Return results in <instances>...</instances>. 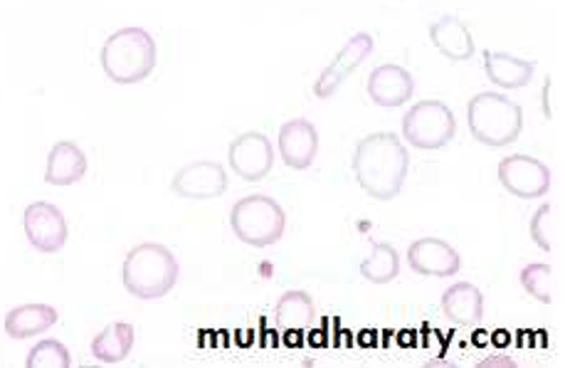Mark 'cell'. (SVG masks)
<instances>
[{
	"label": "cell",
	"instance_id": "6da1fadb",
	"mask_svg": "<svg viewBox=\"0 0 565 368\" xmlns=\"http://www.w3.org/2000/svg\"><path fill=\"white\" fill-rule=\"evenodd\" d=\"M411 156L391 132H375L359 141L353 154L355 181L375 201H393L403 191Z\"/></svg>",
	"mask_w": 565,
	"mask_h": 368
},
{
	"label": "cell",
	"instance_id": "7a4b0ae2",
	"mask_svg": "<svg viewBox=\"0 0 565 368\" xmlns=\"http://www.w3.org/2000/svg\"><path fill=\"white\" fill-rule=\"evenodd\" d=\"M102 70L117 84H139L149 80L159 62L156 40L143 28H121L102 48Z\"/></svg>",
	"mask_w": 565,
	"mask_h": 368
},
{
	"label": "cell",
	"instance_id": "3957f363",
	"mask_svg": "<svg viewBox=\"0 0 565 368\" xmlns=\"http://www.w3.org/2000/svg\"><path fill=\"white\" fill-rule=\"evenodd\" d=\"M178 260L159 243H141L129 250L121 267V282L139 299H161L178 282Z\"/></svg>",
	"mask_w": 565,
	"mask_h": 368
},
{
	"label": "cell",
	"instance_id": "277c9868",
	"mask_svg": "<svg viewBox=\"0 0 565 368\" xmlns=\"http://www.w3.org/2000/svg\"><path fill=\"white\" fill-rule=\"evenodd\" d=\"M467 119L475 139L494 149L514 144L523 129L521 104L497 92H481L469 99Z\"/></svg>",
	"mask_w": 565,
	"mask_h": 368
},
{
	"label": "cell",
	"instance_id": "5b68a950",
	"mask_svg": "<svg viewBox=\"0 0 565 368\" xmlns=\"http://www.w3.org/2000/svg\"><path fill=\"white\" fill-rule=\"evenodd\" d=\"M230 228L249 248H269L285 235L287 215L275 198L245 196L230 210Z\"/></svg>",
	"mask_w": 565,
	"mask_h": 368
},
{
	"label": "cell",
	"instance_id": "8992f818",
	"mask_svg": "<svg viewBox=\"0 0 565 368\" xmlns=\"http://www.w3.org/2000/svg\"><path fill=\"white\" fill-rule=\"evenodd\" d=\"M455 134L457 119L445 102H417L403 117V136L415 146V149H445V146L455 139Z\"/></svg>",
	"mask_w": 565,
	"mask_h": 368
},
{
	"label": "cell",
	"instance_id": "52a82bcc",
	"mask_svg": "<svg viewBox=\"0 0 565 368\" xmlns=\"http://www.w3.org/2000/svg\"><path fill=\"white\" fill-rule=\"evenodd\" d=\"M497 174L501 186L511 196L523 198V201H529V198H543L551 191V168L526 154H514L501 159Z\"/></svg>",
	"mask_w": 565,
	"mask_h": 368
},
{
	"label": "cell",
	"instance_id": "ba28073f",
	"mask_svg": "<svg viewBox=\"0 0 565 368\" xmlns=\"http://www.w3.org/2000/svg\"><path fill=\"white\" fill-rule=\"evenodd\" d=\"M23 228L30 245L45 252V255H55V252L67 245V220L57 206L47 201H35L25 208Z\"/></svg>",
	"mask_w": 565,
	"mask_h": 368
},
{
	"label": "cell",
	"instance_id": "9c48e42d",
	"mask_svg": "<svg viewBox=\"0 0 565 368\" xmlns=\"http://www.w3.org/2000/svg\"><path fill=\"white\" fill-rule=\"evenodd\" d=\"M230 168L247 183L265 181L275 166V149L265 134L247 132L233 139L227 149Z\"/></svg>",
	"mask_w": 565,
	"mask_h": 368
},
{
	"label": "cell",
	"instance_id": "30bf717a",
	"mask_svg": "<svg viewBox=\"0 0 565 368\" xmlns=\"http://www.w3.org/2000/svg\"><path fill=\"white\" fill-rule=\"evenodd\" d=\"M171 188L188 201H213L227 191V174L217 161H193L178 168Z\"/></svg>",
	"mask_w": 565,
	"mask_h": 368
},
{
	"label": "cell",
	"instance_id": "8fae6325",
	"mask_svg": "<svg viewBox=\"0 0 565 368\" xmlns=\"http://www.w3.org/2000/svg\"><path fill=\"white\" fill-rule=\"evenodd\" d=\"M373 52V38L369 33H355L349 38L347 45L339 50V55L333 57L331 65L321 72V77L313 84V94L319 99H329L337 94L343 82L349 80L353 70H359L369 55Z\"/></svg>",
	"mask_w": 565,
	"mask_h": 368
},
{
	"label": "cell",
	"instance_id": "7c38bea8",
	"mask_svg": "<svg viewBox=\"0 0 565 368\" xmlns=\"http://www.w3.org/2000/svg\"><path fill=\"white\" fill-rule=\"evenodd\" d=\"M407 262L423 277H455L462 267L459 252L439 238H420L407 248Z\"/></svg>",
	"mask_w": 565,
	"mask_h": 368
},
{
	"label": "cell",
	"instance_id": "4fadbf2b",
	"mask_svg": "<svg viewBox=\"0 0 565 368\" xmlns=\"http://www.w3.org/2000/svg\"><path fill=\"white\" fill-rule=\"evenodd\" d=\"M319 132L307 119H291L279 129V156L289 168L305 171L317 159Z\"/></svg>",
	"mask_w": 565,
	"mask_h": 368
},
{
	"label": "cell",
	"instance_id": "5bb4252c",
	"mask_svg": "<svg viewBox=\"0 0 565 368\" xmlns=\"http://www.w3.org/2000/svg\"><path fill=\"white\" fill-rule=\"evenodd\" d=\"M369 94L379 107H403V104L413 99L415 80L405 67L388 62V65H379L369 75Z\"/></svg>",
	"mask_w": 565,
	"mask_h": 368
},
{
	"label": "cell",
	"instance_id": "9a60e30c",
	"mask_svg": "<svg viewBox=\"0 0 565 368\" xmlns=\"http://www.w3.org/2000/svg\"><path fill=\"white\" fill-rule=\"evenodd\" d=\"M443 314L455 327H477L484 319V297L472 282H455L443 294Z\"/></svg>",
	"mask_w": 565,
	"mask_h": 368
},
{
	"label": "cell",
	"instance_id": "2e32d148",
	"mask_svg": "<svg viewBox=\"0 0 565 368\" xmlns=\"http://www.w3.org/2000/svg\"><path fill=\"white\" fill-rule=\"evenodd\" d=\"M430 40L447 60L465 62L475 57V38L462 20L455 15H443L435 20L430 28Z\"/></svg>",
	"mask_w": 565,
	"mask_h": 368
},
{
	"label": "cell",
	"instance_id": "e0dca14e",
	"mask_svg": "<svg viewBox=\"0 0 565 368\" xmlns=\"http://www.w3.org/2000/svg\"><path fill=\"white\" fill-rule=\"evenodd\" d=\"M87 156L75 141H60L52 146L45 168V183L50 186H72L85 178Z\"/></svg>",
	"mask_w": 565,
	"mask_h": 368
},
{
	"label": "cell",
	"instance_id": "ac0fdd59",
	"mask_svg": "<svg viewBox=\"0 0 565 368\" xmlns=\"http://www.w3.org/2000/svg\"><path fill=\"white\" fill-rule=\"evenodd\" d=\"M484 70L487 77L501 90H521L533 80L536 72V62L533 60H519L507 52L484 50Z\"/></svg>",
	"mask_w": 565,
	"mask_h": 368
},
{
	"label": "cell",
	"instance_id": "d6986e66",
	"mask_svg": "<svg viewBox=\"0 0 565 368\" xmlns=\"http://www.w3.org/2000/svg\"><path fill=\"white\" fill-rule=\"evenodd\" d=\"M57 324V309L50 304H23L6 314V334L10 339H33Z\"/></svg>",
	"mask_w": 565,
	"mask_h": 368
},
{
	"label": "cell",
	"instance_id": "ffe728a7",
	"mask_svg": "<svg viewBox=\"0 0 565 368\" xmlns=\"http://www.w3.org/2000/svg\"><path fill=\"white\" fill-rule=\"evenodd\" d=\"M136 332L127 322H111L92 339V356L102 364H121L134 349Z\"/></svg>",
	"mask_w": 565,
	"mask_h": 368
},
{
	"label": "cell",
	"instance_id": "44dd1931",
	"mask_svg": "<svg viewBox=\"0 0 565 368\" xmlns=\"http://www.w3.org/2000/svg\"><path fill=\"white\" fill-rule=\"evenodd\" d=\"M275 319L279 329H287V332L309 329L313 319H317V304H313L309 292L289 290L281 294L279 302L275 304Z\"/></svg>",
	"mask_w": 565,
	"mask_h": 368
},
{
	"label": "cell",
	"instance_id": "7402d4cb",
	"mask_svg": "<svg viewBox=\"0 0 565 368\" xmlns=\"http://www.w3.org/2000/svg\"><path fill=\"white\" fill-rule=\"evenodd\" d=\"M361 277L373 282V285H388L397 275H401V255L391 243H375L371 257L361 262Z\"/></svg>",
	"mask_w": 565,
	"mask_h": 368
},
{
	"label": "cell",
	"instance_id": "603a6c76",
	"mask_svg": "<svg viewBox=\"0 0 565 368\" xmlns=\"http://www.w3.org/2000/svg\"><path fill=\"white\" fill-rule=\"evenodd\" d=\"M25 366L28 368H70L72 356H70L67 346L62 341L45 339L30 349Z\"/></svg>",
	"mask_w": 565,
	"mask_h": 368
},
{
	"label": "cell",
	"instance_id": "cb8c5ba5",
	"mask_svg": "<svg viewBox=\"0 0 565 368\" xmlns=\"http://www.w3.org/2000/svg\"><path fill=\"white\" fill-rule=\"evenodd\" d=\"M521 285L526 290L533 299H539L541 304H553V292H551V282H553V267L546 265V262H531L521 270Z\"/></svg>",
	"mask_w": 565,
	"mask_h": 368
},
{
	"label": "cell",
	"instance_id": "d4e9b609",
	"mask_svg": "<svg viewBox=\"0 0 565 368\" xmlns=\"http://www.w3.org/2000/svg\"><path fill=\"white\" fill-rule=\"evenodd\" d=\"M531 238L543 252L553 250V238H556V230H553V206L543 203L536 213L531 218Z\"/></svg>",
	"mask_w": 565,
	"mask_h": 368
}]
</instances>
